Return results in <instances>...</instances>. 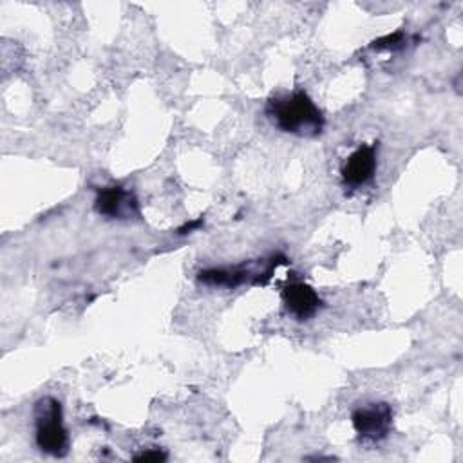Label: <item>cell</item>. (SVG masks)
<instances>
[{
  "label": "cell",
  "instance_id": "6da1fadb",
  "mask_svg": "<svg viewBox=\"0 0 463 463\" xmlns=\"http://www.w3.org/2000/svg\"><path fill=\"white\" fill-rule=\"evenodd\" d=\"M266 114L279 130L302 137L322 134L326 123L320 109L300 89L271 98L266 105Z\"/></svg>",
  "mask_w": 463,
  "mask_h": 463
},
{
  "label": "cell",
  "instance_id": "7a4b0ae2",
  "mask_svg": "<svg viewBox=\"0 0 463 463\" xmlns=\"http://www.w3.org/2000/svg\"><path fill=\"white\" fill-rule=\"evenodd\" d=\"M34 439L45 454H67L69 436L61 420V405L52 396H43L34 403Z\"/></svg>",
  "mask_w": 463,
  "mask_h": 463
},
{
  "label": "cell",
  "instance_id": "3957f363",
  "mask_svg": "<svg viewBox=\"0 0 463 463\" xmlns=\"http://www.w3.org/2000/svg\"><path fill=\"white\" fill-rule=\"evenodd\" d=\"M353 427L356 434L365 441H380L383 439L392 425V409L389 403H367L360 405L351 414Z\"/></svg>",
  "mask_w": 463,
  "mask_h": 463
},
{
  "label": "cell",
  "instance_id": "277c9868",
  "mask_svg": "<svg viewBox=\"0 0 463 463\" xmlns=\"http://www.w3.org/2000/svg\"><path fill=\"white\" fill-rule=\"evenodd\" d=\"M94 208L99 215H105L107 219H130L139 215V204L136 195L119 184L98 190Z\"/></svg>",
  "mask_w": 463,
  "mask_h": 463
},
{
  "label": "cell",
  "instance_id": "5b68a950",
  "mask_svg": "<svg viewBox=\"0 0 463 463\" xmlns=\"http://www.w3.org/2000/svg\"><path fill=\"white\" fill-rule=\"evenodd\" d=\"M282 302L286 311L297 320H309L322 307L318 293L302 280H288L282 286Z\"/></svg>",
  "mask_w": 463,
  "mask_h": 463
},
{
  "label": "cell",
  "instance_id": "8992f818",
  "mask_svg": "<svg viewBox=\"0 0 463 463\" xmlns=\"http://www.w3.org/2000/svg\"><path fill=\"white\" fill-rule=\"evenodd\" d=\"M376 143L360 145L342 165V179L349 188L367 184L376 172Z\"/></svg>",
  "mask_w": 463,
  "mask_h": 463
},
{
  "label": "cell",
  "instance_id": "52a82bcc",
  "mask_svg": "<svg viewBox=\"0 0 463 463\" xmlns=\"http://www.w3.org/2000/svg\"><path fill=\"white\" fill-rule=\"evenodd\" d=\"M403 40H405L403 33H402V31H396V33H392V34H387V36H383V38L374 40V42L371 43V47H374V49H396V47H402V45H403Z\"/></svg>",
  "mask_w": 463,
  "mask_h": 463
},
{
  "label": "cell",
  "instance_id": "ba28073f",
  "mask_svg": "<svg viewBox=\"0 0 463 463\" xmlns=\"http://www.w3.org/2000/svg\"><path fill=\"white\" fill-rule=\"evenodd\" d=\"M134 459L136 461H163V459H166V454L161 452L159 449H148V450H143L141 454H136Z\"/></svg>",
  "mask_w": 463,
  "mask_h": 463
}]
</instances>
